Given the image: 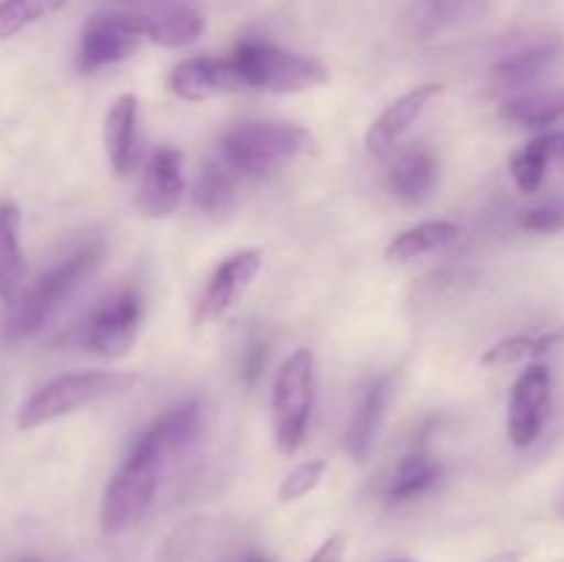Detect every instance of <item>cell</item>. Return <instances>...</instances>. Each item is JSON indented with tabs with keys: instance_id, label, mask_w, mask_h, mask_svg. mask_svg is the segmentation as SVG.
<instances>
[{
	"instance_id": "6",
	"label": "cell",
	"mask_w": 564,
	"mask_h": 562,
	"mask_svg": "<svg viewBox=\"0 0 564 562\" xmlns=\"http://www.w3.org/2000/svg\"><path fill=\"white\" fill-rule=\"evenodd\" d=\"M314 369H317L314 353L301 347L275 372L273 430L281 455H295L308 433L314 400H317V372Z\"/></svg>"
},
{
	"instance_id": "15",
	"label": "cell",
	"mask_w": 564,
	"mask_h": 562,
	"mask_svg": "<svg viewBox=\"0 0 564 562\" xmlns=\"http://www.w3.org/2000/svg\"><path fill=\"white\" fill-rule=\"evenodd\" d=\"M202 424L204 406L198 397H193V400H185L176 408H171V411L160 413L147 430L135 435L132 446H141V450L152 452L154 457L169 463L171 457H180L198 439Z\"/></svg>"
},
{
	"instance_id": "4",
	"label": "cell",
	"mask_w": 564,
	"mask_h": 562,
	"mask_svg": "<svg viewBox=\"0 0 564 562\" xmlns=\"http://www.w3.org/2000/svg\"><path fill=\"white\" fill-rule=\"evenodd\" d=\"M99 257H102V246L86 242L58 264H53L31 290L22 292L17 306H11V317L6 320V339H28L42 331V325L58 312L61 303L97 270Z\"/></svg>"
},
{
	"instance_id": "27",
	"label": "cell",
	"mask_w": 564,
	"mask_h": 562,
	"mask_svg": "<svg viewBox=\"0 0 564 562\" xmlns=\"http://www.w3.org/2000/svg\"><path fill=\"white\" fill-rule=\"evenodd\" d=\"M69 0H0V42L58 14Z\"/></svg>"
},
{
	"instance_id": "31",
	"label": "cell",
	"mask_w": 564,
	"mask_h": 562,
	"mask_svg": "<svg viewBox=\"0 0 564 562\" xmlns=\"http://www.w3.org/2000/svg\"><path fill=\"white\" fill-rule=\"evenodd\" d=\"M264 364H268V342L262 336H253L246 345L240 356V378L246 386H253L264 375Z\"/></svg>"
},
{
	"instance_id": "12",
	"label": "cell",
	"mask_w": 564,
	"mask_h": 562,
	"mask_svg": "<svg viewBox=\"0 0 564 562\" xmlns=\"http://www.w3.org/2000/svg\"><path fill=\"white\" fill-rule=\"evenodd\" d=\"M259 270H262V251H257V248H246V251H237L231 257H226L213 270L202 298H198L193 325L204 328V325L224 317L231 303H235V298L257 279Z\"/></svg>"
},
{
	"instance_id": "7",
	"label": "cell",
	"mask_w": 564,
	"mask_h": 562,
	"mask_svg": "<svg viewBox=\"0 0 564 562\" xmlns=\"http://www.w3.org/2000/svg\"><path fill=\"white\" fill-rule=\"evenodd\" d=\"M147 317V298L138 287H119L105 295L80 325V342L86 350L102 358H121L132 350Z\"/></svg>"
},
{
	"instance_id": "34",
	"label": "cell",
	"mask_w": 564,
	"mask_h": 562,
	"mask_svg": "<svg viewBox=\"0 0 564 562\" xmlns=\"http://www.w3.org/2000/svg\"><path fill=\"white\" fill-rule=\"evenodd\" d=\"M246 562H270V560L264 554H259V551H251V554L246 556Z\"/></svg>"
},
{
	"instance_id": "10",
	"label": "cell",
	"mask_w": 564,
	"mask_h": 562,
	"mask_svg": "<svg viewBox=\"0 0 564 562\" xmlns=\"http://www.w3.org/2000/svg\"><path fill=\"white\" fill-rule=\"evenodd\" d=\"M554 378L545 364H529L516 378L507 406V433L516 450H529L543 435L551 413Z\"/></svg>"
},
{
	"instance_id": "11",
	"label": "cell",
	"mask_w": 564,
	"mask_h": 562,
	"mask_svg": "<svg viewBox=\"0 0 564 562\" xmlns=\"http://www.w3.org/2000/svg\"><path fill=\"white\" fill-rule=\"evenodd\" d=\"M185 191V154L171 147L154 149L138 182V209L149 218H169L182 204Z\"/></svg>"
},
{
	"instance_id": "30",
	"label": "cell",
	"mask_w": 564,
	"mask_h": 562,
	"mask_svg": "<svg viewBox=\"0 0 564 562\" xmlns=\"http://www.w3.org/2000/svg\"><path fill=\"white\" fill-rule=\"evenodd\" d=\"M521 229L532 235H560L564 231V207L562 204H540L523 213Z\"/></svg>"
},
{
	"instance_id": "28",
	"label": "cell",
	"mask_w": 564,
	"mask_h": 562,
	"mask_svg": "<svg viewBox=\"0 0 564 562\" xmlns=\"http://www.w3.org/2000/svg\"><path fill=\"white\" fill-rule=\"evenodd\" d=\"M325 472H328V463L325 461H303L281 479L279 485V501L281 505H292V501H301L303 496L312 494L319 483H323Z\"/></svg>"
},
{
	"instance_id": "17",
	"label": "cell",
	"mask_w": 564,
	"mask_h": 562,
	"mask_svg": "<svg viewBox=\"0 0 564 562\" xmlns=\"http://www.w3.org/2000/svg\"><path fill=\"white\" fill-rule=\"evenodd\" d=\"M169 86L185 102H202V99L218 97V94L237 91L242 88V83L229 58L196 55V58L180 61L171 69Z\"/></svg>"
},
{
	"instance_id": "8",
	"label": "cell",
	"mask_w": 564,
	"mask_h": 562,
	"mask_svg": "<svg viewBox=\"0 0 564 562\" xmlns=\"http://www.w3.org/2000/svg\"><path fill=\"white\" fill-rule=\"evenodd\" d=\"M143 42L147 39L141 36L132 17L127 11H121L119 6L97 11L83 25L80 44H77V69L83 75L108 69V66L132 58L141 50Z\"/></svg>"
},
{
	"instance_id": "1",
	"label": "cell",
	"mask_w": 564,
	"mask_h": 562,
	"mask_svg": "<svg viewBox=\"0 0 564 562\" xmlns=\"http://www.w3.org/2000/svg\"><path fill=\"white\" fill-rule=\"evenodd\" d=\"M312 132L284 121H242L220 138V158L240 176L275 174L292 160L312 152Z\"/></svg>"
},
{
	"instance_id": "32",
	"label": "cell",
	"mask_w": 564,
	"mask_h": 562,
	"mask_svg": "<svg viewBox=\"0 0 564 562\" xmlns=\"http://www.w3.org/2000/svg\"><path fill=\"white\" fill-rule=\"evenodd\" d=\"M345 551H347L345 534L334 532L319 543V549L314 551L308 562H345Z\"/></svg>"
},
{
	"instance_id": "5",
	"label": "cell",
	"mask_w": 564,
	"mask_h": 562,
	"mask_svg": "<svg viewBox=\"0 0 564 562\" xmlns=\"http://www.w3.org/2000/svg\"><path fill=\"white\" fill-rule=\"evenodd\" d=\"M163 466L165 463L154 457L152 452L130 446L124 463L110 477L102 494L99 521H102L105 534H121L141 523V518L152 507L154 494H158Z\"/></svg>"
},
{
	"instance_id": "33",
	"label": "cell",
	"mask_w": 564,
	"mask_h": 562,
	"mask_svg": "<svg viewBox=\"0 0 564 562\" xmlns=\"http://www.w3.org/2000/svg\"><path fill=\"white\" fill-rule=\"evenodd\" d=\"M521 560H523V551L521 549H507V551H499V554L485 556L482 562H521Z\"/></svg>"
},
{
	"instance_id": "18",
	"label": "cell",
	"mask_w": 564,
	"mask_h": 562,
	"mask_svg": "<svg viewBox=\"0 0 564 562\" xmlns=\"http://www.w3.org/2000/svg\"><path fill=\"white\" fill-rule=\"evenodd\" d=\"M391 397H394V380H391V375H380L378 380H372V383L364 389L361 400H358L356 406V413H352L345 433V450L350 452V457L367 461V455L375 446V439H378L380 433L386 411H389Z\"/></svg>"
},
{
	"instance_id": "14",
	"label": "cell",
	"mask_w": 564,
	"mask_h": 562,
	"mask_svg": "<svg viewBox=\"0 0 564 562\" xmlns=\"http://www.w3.org/2000/svg\"><path fill=\"white\" fill-rule=\"evenodd\" d=\"M441 94H444V86H438V83H424V86H416L411 88V91L400 94V97L369 125L367 138H364L369 154L386 158V154L394 152L400 138L422 119L424 110H427L430 105H433V99H438Z\"/></svg>"
},
{
	"instance_id": "9",
	"label": "cell",
	"mask_w": 564,
	"mask_h": 562,
	"mask_svg": "<svg viewBox=\"0 0 564 562\" xmlns=\"http://www.w3.org/2000/svg\"><path fill=\"white\" fill-rule=\"evenodd\" d=\"M116 6L132 17L147 42L160 47H187L198 42L207 28L193 0H119Z\"/></svg>"
},
{
	"instance_id": "21",
	"label": "cell",
	"mask_w": 564,
	"mask_h": 562,
	"mask_svg": "<svg viewBox=\"0 0 564 562\" xmlns=\"http://www.w3.org/2000/svg\"><path fill=\"white\" fill-rule=\"evenodd\" d=\"M20 207L0 202V301L17 306L25 290V253L20 242Z\"/></svg>"
},
{
	"instance_id": "23",
	"label": "cell",
	"mask_w": 564,
	"mask_h": 562,
	"mask_svg": "<svg viewBox=\"0 0 564 562\" xmlns=\"http://www.w3.org/2000/svg\"><path fill=\"white\" fill-rule=\"evenodd\" d=\"M501 116L510 125L527 127V130H551L564 121V88L516 94L501 102Z\"/></svg>"
},
{
	"instance_id": "16",
	"label": "cell",
	"mask_w": 564,
	"mask_h": 562,
	"mask_svg": "<svg viewBox=\"0 0 564 562\" xmlns=\"http://www.w3.org/2000/svg\"><path fill=\"white\" fill-rule=\"evenodd\" d=\"M444 477V463L433 455L427 441H413L411 450L397 461L389 479L383 483V499L389 505H408L427 496Z\"/></svg>"
},
{
	"instance_id": "2",
	"label": "cell",
	"mask_w": 564,
	"mask_h": 562,
	"mask_svg": "<svg viewBox=\"0 0 564 562\" xmlns=\"http://www.w3.org/2000/svg\"><path fill=\"white\" fill-rule=\"evenodd\" d=\"M242 88L268 94H301L328 83V69L317 58L279 47L268 39H242L229 55Z\"/></svg>"
},
{
	"instance_id": "22",
	"label": "cell",
	"mask_w": 564,
	"mask_h": 562,
	"mask_svg": "<svg viewBox=\"0 0 564 562\" xmlns=\"http://www.w3.org/2000/svg\"><path fill=\"white\" fill-rule=\"evenodd\" d=\"M554 160H564V130H545L523 143L510 158V174L518 191L527 196L538 193Z\"/></svg>"
},
{
	"instance_id": "13",
	"label": "cell",
	"mask_w": 564,
	"mask_h": 562,
	"mask_svg": "<svg viewBox=\"0 0 564 562\" xmlns=\"http://www.w3.org/2000/svg\"><path fill=\"white\" fill-rule=\"evenodd\" d=\"M564 64V44L556 39L549 42H534L527 47H518L499 58L490 69V83L499 91L527 94V88L538 86L545 77L554 75Z\"/></svg>"
},
{
	"instance_id": "20",
	"label": "cell",
	"mask_w": 564,
	"mask_h": 562,
	"mask_svg": "<svg viewBox=\"0 0 564 562\" xmlns=\"http://www.w3.org/2000/svg\"><path fill=\"white\" fill-rule=\"evenodd\" d=\"M105 152H108L113 174L124 176L135 165L138 154V97L135 94H121L110 110L105 114L102 127Z\"/></svg>"
},
{
	"instance_id": "29",
	"label": "cell",
	"mask_w": 564,
	"mask_h": 562,
	"mask_svg": "<svg viewBox=\"0 0 564 562\" xmlns=\"http://www.w3.org/2000/svg\"><path fill=\"white\" fill-rule=\"evenodd\" d=\"M479 0H424L419 11V33H435L460 20Z\"/></svg>"
},
{
	"instance_id": "24",
	"label": "cell",
	"mask_w": 564,
	"mask_h": 562,
	"mask_svg": "<svg viewBox=\"0 0 564 562\" xmlns=\"http://www.w3.org/2000/svg\"><path fill=\"white\" fill-rule=\"evenodd\" d=\"M457 237H460V226L452 224V220H424V224L400 231L386 248V259L389 262H411V259L449 246Z\"/></svg>"
},
{
	"instance_id": "3",
	"label": "cell",
	"mask_w": 564,
	"mask_h": 562,
	"mask_svg": "<svg viewBox=\"0 0 564 562\" xmlns=\"http://www.w3.org/2000/svg\"><path fill=\"white\" fill-rule=\"evenodd\" d=\"M135 383V375L113 372V369H86V372H66L47 380L31 391L25 402L17 411V428L36 430L42 424L64 419L80 408L94 406L99 400L130 391Z\"/></svg>"
},
{
	"instance_id": "26",
	"label": "cell",
	"mask_w": 564,
	"mask_h": 562,
	"mask_svg": "<svg viewBox=\"0 0 564 562\" xmlns=\"http://www.w3.org/2000/svg\"><path fill=\"white\" fill-rule=\"evenodd\" d=\"M564 339V331L549 334H516L510 339L496 342L482 356L485 367H512V364H534L540 356L554 350Z\"/></svg>"
},
{
	"instance_id": "19",
	"label": "cell",
	"mask_w": 564,
	"mask_h": 562,
	"mask_svg": "<svg viewBox=\"0 0 564 562\" xmlns=\"http://www.w3.org/2000/svg\"><path fill=\"white\" fill-rule=\"evenodd\" d=\"M435 185H438V158L433 149L416 143L397 154L389 171L391 196L405 204H419L433 196Z\"/></svg>"
},
{
	"instance_id": "25",
	"label": "cell",
	"mask_w": 564,
	"mask_h": 562,
	"mask_svg": "<svg viewBox=\"0 0 564 562\" xmlns=\"http://www.w3.org/2000/svg\"><path fill=\"white\" fill-rule=\"evenodd\" d=\"M237 171L220 160H207L193 187V204L204 215H226L237 204Z\"/></svg>"
},
{
	"instance_id": "35",
	"label": "cell",
	"mask_w": 564,
	"mask_h": 562,
	"mask_svg": "<svg viewBox=\"0 0 564 562\" xmlns=\"http://www.w3.org/2000/svg\"><path fill=\"white\" fill-rule=\"evenodd\" d=\"M397 562H413V560H397Z\"/></svg>"
}]
</instances>
